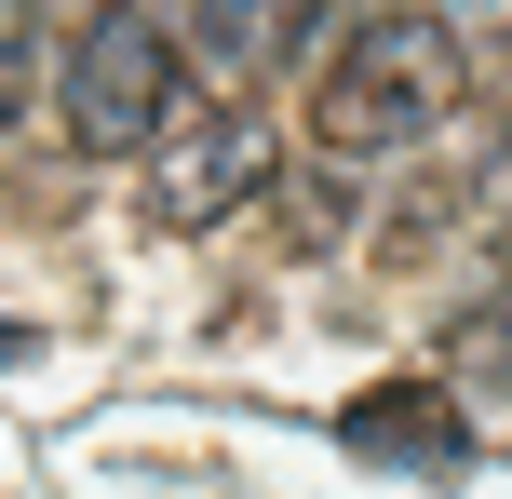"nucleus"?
<instances>
[{
    "instance_id": "obj_1",
    "label": "nucleus",
    "mask_w": 512,
    "mask_h": 499,
    "mask_svg": "<svg viewBox=\"0 0 512 499\" xmlns=\"http://www.w3.org/2000/svg\"><path fill=\"white\" fill-rule=\"evenodd\" d=\"M459 95H472V54L445 14H364L337 27L324 81H310V135H324V162H391L432 122H459Z\"/></svg>"
},
{
    "instance_id": "obj_2",
    "label": "nucleus",
    "mask_w": 512,
    "mask_h": 499,
    "mask_svg": "<svg viewBox=\"0 0 512 499\" xmlns=\"http://www.w3.org/2000/svg\"><path fill=\"white\" fill-rule=\"evenodd\" d=\"M54 122H68V149H95V162L162 149V135L189 122V41L149 14V0H108V14L68 41V68H54Z\"/></svg>"
},
{
    "instance_id": "obj_3",
    "label": "nucleus",
    "mask_w": 512,
    "mask_h": 499,
    "mask_svg": "<svg viewBox=\"0 0 512 499\" xmlns=\"http://www.w3.org/2000/svg\"><path fill=\"white\" fill-rule=\"evenodd\" d=\"M243 189H270V135L243 108H203V122H176L149 149V230H216Z\"/></svg>"
},
{
    "instance_id": "obj_4",
    "label": "nucleus",
    "mask_w": 512,
    "mask_h": 499,
    "mask_svg": "<svg viewBox=\"0 0 512 499\" xmlns=\"http://www.w3.org/2000/svg\"><path fill=\"white\" fill-rule=\"evenodd\" d=\"M337 446H351V459H391V473H459V459H472V419L432 392V378H378V392L337 405Z\"/></svg>"
},
{
    "instance_id": "obj_5",
    "label": "nucleus",
    "mask_w": 512,
    "mask_h": 499,
    "mask_svg": "<svg viewBox=\"0 0 512 499\" xmlns=\"http://www.w3.org/2000/svg\"><path fill=\"white\" fill-rule=\"evenodd\" d=\"M14 351H27V338H14V324H0V365H14Z\"/></svg>"
}]
</instances>
